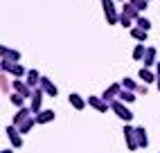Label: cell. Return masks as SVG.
Here are the masks:
<instances>
[{"mask_svg": "<svg viewBox=\"0 0 160 153\" xmlns=\"http://www.w3.org/2000/svg\"><path fill=\"white\" fill-rule=\"evenodd\" d=\"M0 70L7 72L14 79H20V76H27V70L20 65V61H9V59H0Z\"/></svg>", "mask_w": 160, "mask_h": 153, "instance_id": "1", "label": "cell"}, {"mask_svg": "<svg viewBox=\"0 0 160 153\" xmlns=\"http://www.w3.org/2000/svg\"><path fill=\"white\" fill-rule=\"evenodd\" d=\"M111 111H113L117 117H120L124 124H131V119L135 117V115L131 113V108L126 106V104H122L120 99H113V101H111Z\"/></svg>", "mask_w": 160, "mask_h": 153, "instance_id": "2", "label": "cell"}, {"mask_svg": "<svg viewBox=\"0 0 160 153\" xmlns=\"http://www.w3.org/2000/svg\"><path fill=\"white\" fill-rule=\"evenodd\" d=\"M102 7H104V16L108 20V25H120V12L115 7V0H102Z\"/></svg>", "mask_w": 160, "mask_h": 153, "instance_id": "3", "label": "cell"}, {"mask_svg": "<svg viewBox=\"0 0 160 153\" xmlns=\"http://www.w3.org/2000/svg\"><path fill=\"white\" fill-rule=\"evenodd\" d=\"M122 133H124V142H126V149H129V151H138V149H140V146H138V140H135V126L124 124Z\"/></svg>", "mask_w": 160, "mask_h": 153, "instance_id": "4", "label": "cell"}, {"mask_svg": "<svg viewBox=\"0 0 160 153\" xmlns=\"http://www.w3.org/2000/svg\"><path fill=\"white\" fill-rule=\"evenodd\" d=\"M5 133H7L9 142H12V149H20V146H23V135H20V131H18L14 124H9V126L5 128Z\"/></svg>", "mask_w": 160, "mask_h": 153, "instance_id": "5", "label": "cell"}, {"mask_svg": "<svg viewBox=\"0 0 160 153\" xmlns=\"http://www.w3.org/2000/svg\"><path fill=\"white\" fill-rule=\"evenodd\" d=\"M43 90L41 88H34V92H32V104H29V108H32V113L34 115H38L41 113V106H43Z\"/></svg>", "mask_w": 160, "mask_h": 153, "instance_id": "6", "label": "cell"}, {"mask_svg": "<svg viewBox=\"0 0 160 153\" xmlns=\"http://www.w3.org/2000/svg\"><path fill=\"white\" fill-rule=\"evenodd\" d=\"M120 92H122V83H111L108 88H106V90L99 95V97H102L104 101H108V104H111L115 97H120Z\"/></svg>", "mask_w": 160, "mask_h": 153, "instance_id": "7", "label": "cell"}, {"mask_svg": "<svg viewBox=\"0 0 160 153\" xmlns=\"http://www.w3.org/2000/svg\"><path fill=\"white\" fill-rule=\"evenodd\" d=\"M88 106H90V108H95L97 113H108V108H111V104H108V101H104L102 97H95V95H90V97H88Z\"/></svg>", "mask_w": 160, "mask_h": 153, "instance_id": "8", "label": "cell"}, {"mask_svg": "<svg viewBox=\"0 0 160 153\" xmlns=\"http://www.w3.org/2000/svg\"><path fill=\"white\" fill-rule=\"evenodd\" d=\"M41 90H43L48 97H57L59 95V88H57V83L50 79V76H43V79H41V86H38Z\"/></svg>", "mask_w": 160, "mask_h": 153, "instance_id": "9", "label": "cell"}, {"mask_svg": "<svg viewBox=\"0 0 160 153\" xmlns=\"http://www.w3.org/2000/svg\"><path fill=\"white\" fill-rule=\"evenodd\" d=\"M14 92H18L23 99H32V92H34V90H32L23 79H14Z\"/></svg>", "mask_w": 160, "mask_h": 153, "instance_id": "10", "label": "cell"}, {"mask_svg": "<svg viewBox=\"0 0 160 153\" xmlns=\"http://www.w3.org/2000/svg\"><path fill=\"white\" fill-rule=\"evenodd\" d=\"M29 117H34V113H32V108H29V106H25V108H18V113L14 115V122H12V124L18 128V126L23 124L25 119H29Z\"/></svg>", "mask_w": 160, "mask_h": 153, "instance_id": "11", "label": "cell"}, {"mask_svg": "<svg viewBox=\"0 0 160 153\" xmlns=\"http://www.w3.org/2000/svg\"><path fill=\"white\" fill-rule=\"evenodd\" d=\"M68 101H70V106L74 108V111H83V108L88 106V99H83V97H81L79 92H70Z\"/></svg>", "mask_w": 160, "mask_h": 153, "instance_id": "12", "label": "cell"}, {"mask_svg": "<svg viewBox=\"0 0 160 153\" xmlns=\"http://www.w3.org/2000/svg\"><path fill=\"white\" fill-rule=\"evenodd\" d=\"M142 63H144V68H151V65H158V50H156L153 45H149V47H147V54H144Z\"/></svg>", "mask_w": 160, "mask_h": 153, "instance_id": "13", "label": "cell"}, {"mask_svg": "<svg viewBox=\"0 0 160 153\" xmlns=\"http://www.w3.org/2000/svg\"><path fill=\"white\" fill-rule=\"evenodd\" d=\"M0 57L2 59H9V61H20V52L9 47V45H0Z\"/></svg>", "mask_w": 160, "mask_h": 153, "instance_id": "14", "label": "cell"}, {"mask_svg": "<svg viewBox=\"0 0 160 153\" xmlns=\"http://www.w3.org/2000/svg\"><path fill=\"white\" fill-rule=\"evenodd\" d=\"M41 79H43V76H41L36 70H27V76H25V83L29 86V88L32 90H34V88H38V86H41Z\"/></svg>", "mask_w": 160, "mask_h": 153, "instance_id": "15", "label": "cell"}, {"mask_svg": "<svg viewBox=\"0 0 160 153\" xmlns=\"http://www.w3.org/2000/svg\"><path fill=\"white\" fill-rule=\"evenodd\" d=\"M135 140H138V146H140V149L149 146V135H147L144 126H135Z\"/></svg>", "mask_w": 160, "mask_h": 153, "instance_id": "16", "label": "cell"}, {"mask_svg": "<svg viewBox=\"0 0 160 153\" xmlns=\"http://www.w3.org/2000/svg\"><path fill=\"white\" fill-rule=\"evenodd\" d=\"M122 14H124L126 18H131L133 23H135V20L142 16V14H140V12H138V9H135V7L131 5V2H124V5H122Z\"/></svg>", "mask_w": 160, "mask_h": 153, "instance_id": "17", "label": "cell"}, {"mask_svg": "<svg viewBox=\"0 0 160 153\" xmlns=\"http://www.w3.org/2000/svg\"><path fill=\"white\" fill-rule=\"evenodd\" d=\"M138 76H140V79H142V83H153V81H158V74H153V72L149 70V68H144V65L140 68V72H138Z\"/></svg>", "mask_w": 160, "mask_h": 153, "instance_id": "18", "label": "cell"}, {"mask_svg": "<svg viewBox=\"0 0 160 153\" xmlns=\"http://www.w3.org/2000/svg\"><path fill=\"white\" fill-rule=\"evenodd\" d=\"M12 88H14V81H9V74L2 72V74H0V90L9 97V95H12Z\"/></svg>", "mask_w": 160, "mask_h": 153, "instance_id": "19", "label": "cell"}, {"mask_svg": "<svg viewBox=\"0 0 160 153\" xmlns=\"http://www.w3.org/2000/svg\"><path fill=\"white\" fill-rule=\"evenodd\" d=\"M36 117V124H50V122H54V111H41L38 115H34Z\"/></svg>", "mask_w": 160, "mask_h": 153, "instance_id": "20", "label": "cell"}, {"mask_svg": "<svg viewBox=\"0 0 160 153\" xmlns=\"http://www.w3.org/2000/svg\"><path fill=\"white\" fill-rule=\"evenodd\" d=\"M34 126H36V117H29V119H25V122L18 126V131H20V135H25V133H29Z\"/></svg>", "mask_w": 160, "mask_h": 153, "instance_id": "21", "label": "cell"}, {"mask_svg": "<svg viewBox=\"0 0 160 153\" xmlns=\"http://www.w3.org/2000/svg\"><path fill=\"white\" fill-rule=\"evenodd\" d=\"M117 99H120L122 104H133L138 97H135V92H131V90H124L122 88V92H120V97H117Z\"/></svg>", "mask_w": 160, "mask_h": 153, "instance_id": "22", "label": "cell"}, {"mask_svg": "<svg viewBox=\"0 0 160 153\" xmlns=\"http://www.w3.org/2000/svg\"><path fill=\"white\" fill-rule=\"evenodd\" d=\"M144 54H147V45H144V43H138V45L133 47V59L135 61H142Z\"/></svg>", "mask_w": 160, "mask_h": 153, "instance_id": "23", "label": "cell"}, {"mask_svg": "<svg viewBox=\"0 0 160 153\" xmlns=\"http://www.w3.org/2000/svg\"><path fill=\"white\" fill-rule=\"evenodd\" d=\"M147 34H149V32H144V29H140V27H133V29H131V36H133L138 43H147Z\"/></svg>", "mask_w": 160, "mask_h": 153, "instance_id": "24", "label": "cell"}, {"mask_svg": "<svg viewBox=\"0 0 160 153\" xmlns=\"http://www.w3.org/2000/svg\"><path fill=\"white\" fill-rule=\"evenodd\" d=\"M120 83H122V88H124V90H131V92H135V90H138V86H140V83H135V79H129V76H124Z\"/></svg>", "mask_w": 160, "mask_h": 153, "instance_id": "25", "label": "cell"}, {"mask_svg": "<svg viewBox=\"0 0 160 153\" xmlns=\"http://www.w3.org/2000/svg\"><path fill=\"white\" fill-rule=\"evenodd\" d=\"M135 27H140V29L149 32V29H151V20H149V18H144V16H140V18L135 20Z\"/></svg>", "mask_w": 160, "mask_h": 153, "instance_id": "26", "label": "cell"}, {"mask_svg": "<svg viewBox=\"0 0 160 153\" xmlns=\"http://www.w3.org/2000/svg\"><path fill=\"white\" fill-rule=\"evenodd\" d=\"M9 101H12L14 106H18V108H25V99H23L18 92H12V95H9Z\"/></svg>", "mask_w": 160, "mask_h": 153, "instance_id": "27", "label": "cell"}, {"mask_svg": "<svg viewBox=\"0 0 160 153\" xmlns=\"http://www.w3.org/2000/svg\"><path fill=\"white\" fill-rule=\"evenodd\" d=\"M129 2H131V5H133V7H135L138 12H140V14L144 12V9H147V5H149L147 0H129Z\"/></svg>", "mask_w": 160, "mask_h": 153, "instance_id": "28", "label": "cell"}, {"mask_svg": "<svg viewBox=\"0 0 160 153\" xmlns=\"http://www.w3.org/2000/svg\"><path fill=\"white\" fill-rule=\"evenodd\" d=\"M120 25H122V27H129V29H133V27H135V25H133V20H131V18H126L122 12H120Z\"/></svg>", "mask_w": 160, "mask_h": 153, "instance_id": "29", "label": "cell"}, {"mask_svg": "<svg viewBox=\"0 0 160 153\" xmlns=\"http://www.w3.org/2000/svg\"><path fill=\"white\" fill-rule=\"evenodd\" d=\"M147 92H149L147 83H140V86H138V90H135V95H147Z\"/></svg>", "mask_w": 160, "mask_h": 153, "instance_id": "30", "label": "cell"}, {"mask_svg": "<svg viewBox=\"0 0 160 153\" xmlns=\"http://www.w3.org/2000/svg\"><path fill=\"white\" fill-rule=\"evenodd\" d=\"M156 74H158V81H156V86H158V90H160V61H158V65H156Z\"/></svg>", "mask_w": 160, "mask_h": 153, "instance_id": "31", "label": "cell"}, {"mask_svg": "<svg viewBox=\"0 0 160 153\" xmlns=\"http://www.w3.org/2000/svg\"><path fill=\"white\" fill-rule=\"evenodd\" d=\"M2 153H14V149H5V151H2Z\"/></svg>", "mask_w": 160, "mask_h": 153, "instance_id": "32", "label": "cell"}, {"mask_svg": "<svg viewBox=\"0 0 160 153\" xmlns=\"http://www.w3.org/2000/svg\"><path fill=\"white\" fill-rule=\"evenodd\" d=\"M147 2H151V0H147Z\"/></svg>", "mask_w": 160, "mask_h": 153, "instance_id": "33", "label": "cell"}]
</instances>
